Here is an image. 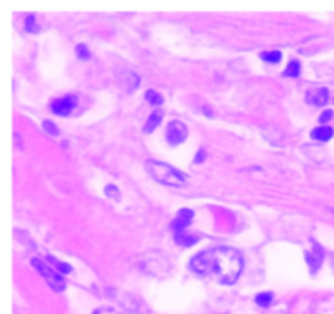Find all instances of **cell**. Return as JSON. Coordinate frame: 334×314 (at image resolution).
<instances>
[{"mask_svg":"<svg viewBox=\"0 0 334 314\" xmlns=\"http://www.w3.org/2000/svg\"><path fill=\"white\" fill-rule=\"evenodd\" d=\"M188 137V127L181 121H171L166 127V142L170 145H180Z\"/></svg>","mask_w":334,"mask_h":314,"instance_id":"cell-5","label":"cell"},{"mask_svg":"<svg viewBox=\"0 0 334 314\" xmlns=\"http://www.w3.org/2000/svg\"><path fill=\"white\" fill-rule=\"evenodd\" d=\"M79 103V98L75 94H67V96L57 98L49 103V111L54 113L55 116H69L74 108Z\"/></svg>","mask_w":334,"mask_h":314,"instance_id":"cell-4","label":"cell"},{"mask_svg":"<svg viewBox=\"0 0 334 314\" xmlns=\"http://www.w3.org/2000/svg\"><path fill=\"white\" fill-rule=\"evenodd\" d=\"M189 269L197 275L217 278L222 283L232 285L243 272V257L237 249L217 246L194 256L189 262Z\"/></svg>","mask_w":334,"mask_h":314,"instance_id":"cell-1","label":"cell"},{"mask_svg":"<svg viewBox=\"0 0 334 314\" xmlns=\"http://www.w3.org/2000/svg\"><path fill=\"white\" fill-rule=\"evenodd\" d=\"M272 301H274V295H272L271 291H264V293H259L258 296H256V303L263 308L271 306Z\"/></svg>","mask_w":334,"mask_h":314,"instance_id":"cell-12","label":"cell"},{"mask_svg":"<svg viewBox=\"0 0 334 314\" xmlns=\"http://www.w3.org/2000/svg\"><path fill=\"white\" fill-rule=\"evenodd\" d=\"M333 135H334V131L328 126H320L311 131V138L320 140V142H326V140H330Z\"/></svg>","mask_w":334,"mask_h":314,"instance_id":"cell-9","label":"cell"},{"mask_svg":"<svg viewBox=\"0 0 334 314\" xmlns=\"http://www.w3.org/2000/svg\"><path fill=\"white\" fill-rule=\"evenodd\" d=\"M161 117H163V113H161V111H153V113L148 116L145 126H143V131H145V132H153L155 129L160 126Z\"/></svg>","mask_w":334,"mask_h":314,"instance_id":"cell-10","label":"cell"},{"mask_svg":"<svg viewBox=\"0 0 334 314\" xmlns=\"http://www.w3.org/2000/svg\"><path fill=\"white\" fill-rule=\"evenodd\" d=\"M106 195H111V197L114 195V197H118V195H119V189L116 187V186H108L106 187Z\"/></svg>","mask_w":334,"mask_h":314,"instance_id":"cell-18","label":"cell"},{"mask_svg":"<svg viewBox=\"0 0 334 314\" xmlns=\"http://www.w3.org/2000/svg\"><path fill=\"white\" fill-rule=\"evenodd\" d=\"M307 262H308V266L311 269V272L318 270V267L321 266V262H323V251H321L320 246H316L315 251L308 252V254H307Z\"/></svg>","mask_w":334,"mask_h":314,"instance_id":"cell-8","label":"cell"},{"mask_svg":"<svg viewBox=\"0 0 334 314\" xmlns=\"http://www.w3.org/2000/svg\"><path fill=\"white\" fill-rule=\"evenodd\" d=\"M333 117V111H325L321 116H320V122H328Z\"/></svg>","mask_w":334,"mask_h":314,"instance_id":"cell-19","label":"cell"},{"mask_svg":"<svg viewBox=\"0 0 334 314\" xmlns=\"http://www.w3.org/2000/svg\"><path fill=\"white\" fill-rule=\"evenodd\" d=\"M145 99L152 106H160L161 103H163V98H161V94L155 91V90H148V91L145 93Z\"/></svg>","mask_w":334,"mask_h":314,"instance_id":"cell-13","label":"cell"},{"mask_svg":"<svg viewBox=\"0 0 334 314\" xmlns=\"http://www.w3.org/2000/svg\"><path fill=\"white\" fill-rule=\"evenodd\" d=\"M145 170L150 175V178L155 179L165 186L170 187H185L186 186V176L180 170L163 163L158 160H148L145 163Z\"/></svg>","mask_w":334,"mask_h":314,"instance_id":"cell-2","label":"cell"},{"mask_svg":"<svg viewBox=\"0 0 334 314\" xmlns=\"http://www.w3.org/2000/svg\"><path fill=\"white\" fill-rule=\"evenodd\" d=\"M25 30H26L28 33H38V31H40V26H38V23H36L35 15L26 16V21H25Z\"/></svg>","mask_w":334,"mask_h":314,"instance_id":"cell-15","label":"cell"},{"mask_svg":"<svg viewBox=\"0 0 334 314\" xmlns=\"http://www.w3.org/2000/svg\"><path fill=\"white\" fill-rule=\"evenodd\" d=\"M43 127H44V131H46V132L54 134V135H57V134H59V129L55 127L51 121H44V122H43Z\"/></svg>","mask_w":334,"mask_h":314,"instance_id":"cell-17","label":"cell"},{"mask_svg":"<svg viewBox=\"0 0 334 314\" xmlns=\"http://www.w3.org/2000/svg\"><path fill=\"white\" fill-rule=\"evenodd\" d=\"M259 57L263 59L264 62L274 64V62H279V60L282 59V54L279 52V50H267V52H261Z\"/></svg>","mask_w":334,"mask_h":314,"instance_id":"cell-11","label":"cell"},{"mask_svg":"<svg viewBox=\"0 0 334 314\" xmlns=\"http://www.w3.org/2000/svg\"><path fill=\"white\" fill-rule=\"evenodd\" d=\"M300 72H302V67H300V62H298V60H292V62L287 65L286 75H288V77H298V75H300Z\"/></svg>","mask_w":334,"mask_h":314,"instance_id":"cell-14","label":"cell"},{"mask_svg":"<svg viewBox=\"0 0 334 314\" xmlns=\"http://www.w3.org/2000/svg\"><path fill=\"white\" fill-rule=\"evenodd\" d=\"M310 103H313L315 106H325L328 101H330V91H328L326 88H318L315 90L313 93H308V98H307Z\"/></svg>","mask_w":334,"mask_h":314,"instance_id":"cell-7","label":"cell"},{"mask_svg":"<svg viewBox=\"0 0 334 314\" xmlns=\"http://www.w3.org/2000/svg\"><path fill=\"white\" fill-rule=\"evenodd\" d=\"M75 50H77V55L83 60H87L88 57H90V52H88V47L85 46V44H79Z\"/></svg>","mask_w":334,"mask_h":314,"instance_id":"cell-16","label":"cell"},{"mask_svg":"<svg viewBox=\"0 0 334 314\" xmlns=\"http://www.w3.org/2000/svg\"><path fill=\"white\" fill-rule=\"evenodd\" d=\"M192 220V212L191 210H181L180 215L176 217V220L173 223V231L176 234V239L183 236V231L186 229V226L189 225V222Z\"/></svg>","mask_w":334,"mask_h":314,"instance_id":"cell-6","label":"cell"},{"mask_svg":"<svg viewBox=\"0 0 334 314\" xmlns=\"http://www.w3.org/2000/svg\"><path fill=\"white\" fill-rule=\"evenodd\" d=\"M31 264L35 266L36 270L46 280L49 288L57 291V293L65 290V278L62 275V272H59V269L52 266L51 257H35V259L31 261Z\"/></svg>","mask_w":334,"mask_h":314,"instance_id":"cell-3","label":"cell"}]
</instances>
